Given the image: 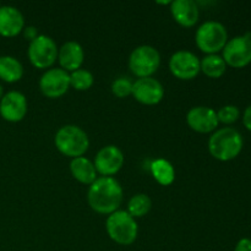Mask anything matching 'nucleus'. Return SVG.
Returning a JSON list of instances; mask_svg holds the SVG:
<instances>
[{"label": "nucleus", "mask_w": 251, "mask_h": 251, "mask_svg": "<svg viewBox=\"0 0 251 251\" xmlns=\"http://www.w3.org/2000/svg\"><path fill=\"white\" fill-rule=\"evenodd\" d=\"M152 207V201L146 194H136L127 202V211L131 217L141 218L150 212Z\"/></svg>", "instance_id": "nucleus-22"}, {"label": "nucleus", "mask_w": 251, "mask_h": 251, "mask_svg": "<svg viewBox=\"0 0 251 251\" xmlns=\"http://www.w3.org/2000/svg\"><path fill=\"white\" fill-rule=\"evenodd\" d=\"M234 251H251V239H248V238L240 239Z\"/></svg>", "instance_id": "nucleus-27"}, {"label": "nucleus", "mask_w": 251, "mask_h": 251, "mask_svg": "<svg viewBox=\"0 0 251 251\" xmlns=\"http://www.w3.org/2000/svg\"><path fill=\"white\" fill-rule=\"evenodd\" d=\"M186 123L191 130L200 134H208L213 132L218 126L217 112L210 107H199L191 108L186 114Z\"/></svg>", "instance_id": "nucleus-13"}, {"label": "nucleus", "mask_w": 251, "mask_h": 251, "mask_svg": "<svg viewBox=\"0 0 251 251\" xmlns=\"http://www.w3.org/2000/svg\"><path fill=\"white\" fill-rule=\"evenodd\" d=\"M0 6H1V5H0Z\"/></svg>", "instance_id": "nucleus-30"}, {"label": "nucleus", "mask_w": 251, "mask_h": 251, "mask_svg": "<svg viewBox=\"0 0 251 251\" xmlns=\"http://www.w3.org/2000/svg\"><path fill=\"white\" fill-rule=\"evenodd\" d=\"M22 32H24L25 38H26L27 41H29V42H32V41H33V39H36L37 37L39 36L38 31H37L36 27H33V26L25 27L24 31H22Z\"/></svg>", "instance_id": "nucleus-26"}, {"label": "nucleus", "mask_w": 251, "mask_h": 251, "mask_svg": "<svg viewBox=\"0 0 251 251\" xmlns=\"http://www.w3.org/2000/svg\"><path fill=\"white\" fill-rule=\"evenodd\" d=\"M95 82L92 74L85 69H78L70 74V86L77 91L90 90Z\"/></svg>", "instance_id": "nucleus-23"}, {"label": "nucleus", "mask_w": 251, "mask_h": 251, "mask_svg": "<svg viewBox=\"0 0 251 251\" xmlns=\"http://www.w3.org/2000/svg\"><path fill=\"white\" fill-rule=\"evenodd\" d=\"M58 60L63 70L66 73H74L81 69L85 60V51L77 42H66L59 49Z\"/></svg>", "instance_id": "nucleus-17"}, {"label": "nucleus", "mask_w": 251, "mask_h": 251, "mask_svg": "<svg viewBox=\"0 0 251 251\" xmlns=\"http://www.w3.org/2000/svg\"><path fill=\"white\" fill-rule=\"evenodd\" d=\"M239 115L240 112L238 109V107H235V105H225V107H222L217 112L218 123H222V124L227 125L237 122Z\"/></svg>", "instance_id": "nucleus-25"}, {"label": "nucleus", "mask_w": 251, "mask_h": 251, "mask_svg": "<svg viewBox=\"0 0 251 251\" xmlns=\"http://www.w3.org/2000/svg\"><path fill=\"white\" fill-rule=\"evenodd\" d=\"M151 173L154 180L163 186L171 185L176 179V171L172 163L167 159L159 158L151 163Z\"/></svg>", "instance_id": "nucleus-20"}, {"label": "nucleus", "mask_w": 251, "mask_h": 251, "mask_svg": "<svg viewBox=\"0 0 251 251\" xmlns=\"http://www.w3.org/2000/svg\"><path fill=\"white\" fill-rule=\"evenodd\" d=\"M55 147L64 156L77 158L82 157L90 147L87 134L76 125H65L56 131Z\"/></svg>", "instance_id": "nucleus-3"}, {"label": "nucleus", "mask_w": 251, "mask_h": 251, "mask_svg": "<svg viewBox=\"0 0 251 251\" xmlns=\"http://www.w3.org/2000/svg\"><path fill=\"white\" fill-rule=\"evenodd\" d=\"M2 96H4V88H2V86L0 85V100L2 98Z\"/></svg>", "instance_id": "nucleus-29"}, {"label": "nucleus", "mask_w": 251, "mask_h": 251, "mask_svg": "<svg viewBox=\"0 0 251 251\" xmlns=\"http://www.w3.org/2000/svg\"><path fill=\"white\" fill-rule=\"evenodd\" d=\"M243 137L233 127H223L211 135L208 140V151L213 158L228 162L237 158L243 150Z\"/></svg>", "instance_id": "nucleus-2"}, {"label": "nucleus", "mask_w": 251, "mask_h": 251, "mask_svg": "<svg viewBox=\"0 0 251 251\" xmlns=\"http://www.w3.org/2000/svg\"><path fill=\"white\" fill-rule=\"evenodd\" d=\"M171 12L176 24L183 27H193L200 17L198 2L193 0H174L171 2Z\"/></svg>", "instance_id": "nucleus-16"}, {"label": "nucleus", "mask_w": 251, "mask_h": 251, "mask_svg": "<svg viewBox=\"0 0 251 251\" xmlns=\"http://www.w3.org/2000/svg\"><path fill=\"white\" fill-rule=\"evenodd\" d=\"M39 88L46 97L51 100L63 97L70 88V74L61 68L49 69L42 75Z\"/></svg>", "instance_id": "nucleus-9"}, {"label": "nucleus", "mask_w": 251, "mask_h": 251, "mask_svg": "<svg viewBox=\"0 0 251 251\" xmlns=\"http://www.w3.org/2000/svg\"><path fill=\"white\" fill-rule=\"evenodd\" d=\"M132 85L134 82L130 81L127 77H119L113 81L112 83V92L115 97L125 98L131 96L132 93Z\"/></svg>", "instance_id": "nucleus-24"}, {"label": "nucleus", "mask_w": 251, "mask_h": 251, "mask_svg": "<svg viewBox=\"0 0 251 251\" xmlns=\"http://www.w3.org/2000/svg\"><path fill=\"white\" fill-rule=\"evenodd\" d=\"M25 28V19L19 9L9 5L0 6V36L11 38Z\"/></svg>", "instance_id": "nucleus-15"}, {"label": "nucleus", "mask_w": 251, "mask_h": 251, "mask_svg": "<svg viewBox=\"0 0 251 251\" xmlns=\"http://www.w3.org/2000/svg\"><path fill=\"white\" fill-rule=\"evenodd\" d=\"M24 76V66L16 58L0 55V78L7 83L20 81Z\"/></svg>", "instance_id": "nucleus-19"}, {"label": "nucleus", "mask_w": 251, "mask_h": 251, "mask_svg": "<svg viewBox=\"0 0 251 251\" xmlns=\"http://www.w3.org/2000/svg\"><path fill=\"white\" fill-rule=\"evenodd\" d=\"M87 202L95 212L108 215L119 210L123 202V188L113 176H100L90 185Z\"/></svg>", "instance_id": "nucleus-1"}, {"label": "nucleus", "mask_w": 251, "mask_h": 251, "mask_svg": "<svg viewBox=\"0 0 251 251\" xmlns=\"http://www.w3.org/2000/svg\"><path fill=\"white\" fill-rule=\"evenodd\" d=\"M169 70L179 80H193L200 73V59L189 50H178L169 59Z\"/></svg>", "instance_id": "nucleus-10"}, {"label": "nucleus", "mask_w": 251, "mask_h": 251, "mask_svg": "<svg viewBox=\"0 0 251 251\" xmlns=\"http://www.w3.org/2000/svg\"><path fill=\"white\" fill-rule=\"evenodd\" d=\"M227 69V64L223 58L217 54L206 55L202 60H200V70L205 74L207 77L220 78L223 76Z\"/></svg>", "instance_id": "nucleus-21"}, {"label": "nucleus", "mask_w": 251, "mask_h": 251, "mask_svg": "<svg viewBox=\"0 0 251 251\" xmlns=\"http://www.w3.org/2000/svg\"><path fill=\"white\" fill-rule=\"evenodd\" d=\"M243 123H244V126L251 131V105L245 109L244 115H243Z\"/></svg>", "instance_id": "nucleus-28"}, {"label": "nucleus", "mask_w": 251, "mask_h": 251, "mask_svg": "<svg viewBox=\"0 0 251 251\" xmlns=\"http://www.w3.org/2000/svg\"><path fill=\"white\" fill-rule=\"evenodd\" d=\"M27 100L25 95L17 91H11L0 100V115L10 123H19L27 114Z\"/></svg>", "instance_id": "nucleus-14"}, {"label": "nucleus", "mask_w": 251, "mask_h": 251, "mask_svg": "<svg viewBox=\"0 0 251 251\" xmlns=\"http://www.w3.org/2000/svg\"><path fill=\"white\" fill-rule=\"evenodd\" d=\"M58 47L53 38L39 34L36 39L29 42L27 55L32 65L37 69H48L54 65L58 59Z\"/></svg>", "instance_id": "nucleus-7"}, {"label": "nucleus", "mask_w": 251, "mask_h": 251, "mask_svg": "<svg viewBox=\"0 0 251 251\" xmlns=\"http://www.w3.org/2000/svg\"><path fill=\"white\" fill-rule=\"evenodd\" d=\"M132 97L145 105L158 104L164 97V88L153 77L137 78L132 85Z\"/></svg>", "instance_id": "nucleus-12"}, {"label": "nucleus", "mask_w": 251, "mask_h": 251, "mask_svg": "<svg viewBox=\"0 0 251 251\" xmlns=\"http://www.w3.org/2000/svg\"><path fill=\"white\" fill-rule=\"evenodd\" d=\"M124 153L117 146H105L98 151L93 164L102 176H113L124 166Z\"/></svg>", "instance_id": "nucleus-11"}, {"label": "nucleus", "mask_w": 251, "mask_h": 251, "mask_svg": "<svg viewBox=\"0 0 251 251\" xmlns=\"http://www.w3.org/2000/svg\"><path fill=\"white\" fill-rule=\"evenodd\" d=\"M195 42L198 48L207 55L223 50L228 42V33L226 27L221 22H203L198 28L195 34Z\"/></svg>", "instance_id": "nucleus-5"}, {"label": "nucleus", "mask_w": 251, "mask_h": 251, "mask_svg": "<svg viewBox=\"0 0 251 251\" xmlns=\"http://www.w3.org/2000/svg\"><path fill=\"white\" fill-rule=\"evenodd\" d=\"M161 65V55L152 46H140L129 56V69L139 78L152 77Z\"/></svg>", "instance_id": "nucleus-6"}, {"label": "nucleus", "mask_w": 251, "mask_h": 251, "mask_svg": "<svg viewBox=\"0 0 251 251\" xmlns=\"http://www.w3.org/2000/svg\"><path fill=\"white\" fill-rule=\"evenodd\" d=\"M70 172L78 183L85 185H91L97 179L95 164L83 156L73 158V161L70 162Z\"/></svg>", "instance_id": "nucleus-18"}, {"label": "nucleus", "mask_w": 251, "mask_h": 251, "mask_svg": "<svg viewBox=\"0 0 251 251\" xmlns=\"http://www.w3.org/2000/svg\"><path fill=\"white\" fill-rule=\"evenodd\" d=\"M105 229L113 242L119 245H131L136 240L139 227L134 217L126 211H115L108 216Z\"/></svg>", "instance_id": "nucleus-4"}, {"label": "nucleus", "mask_w": 251, "mask_h": 251, "mask_svg": "<svg viewBox=\"0 0 251 251\" xmlns=\"http://www.w3.org/2000/svg\"><path fill=\"white\" fill-rule=\"evenodd\" d=\"M223 60L232 68L240 69L251 63V33L237 36L223 48Z\"/></svg>", "instance_id": "nucleus-8"}]
</instances>
